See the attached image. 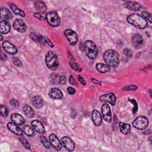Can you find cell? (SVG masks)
<instances>
[{"instance_id": "8992f818", "label": "cell", "mask_w": 152, "mask_h": 152, "mask_svg": "<svg viewBox=\"0 0 152 152\" xmlns=\"http://www.w3.org/2000/svg\"><path fill=\"white\" fill-rule=\"evenodd\" d=\"M148 125V120L144 116H140L137 117L133 122V125L134 128L139 130L145 129Z\"/></svg>"}, {"instance_id": "836d02e7", "label": "cell", "mask_w": 152, "mask_h": 152, "mask_svg": "<svg viewBox=\"0 0 152 152\" xmlns=\"http://www.w3.org/2000/svg\"><path fill=\"white\" fill-rule=\"evenodd\" d=\"M19 140H20V142L21 143V144L24 146V147L26 148L29 149V150L30 149V145L29 141L25 137H22V136H21V137L19 138Z\"/></svg>"}, {"instance_id": "44dd1931", "label": "cell", "mask_w": 152, "mask_h": 152, "mask_svg": "<svg viewBox=\"0 0 152 152\" xmlns=\"http://www.w3.org/2000/svg\"><path fill=\"white\" fill-rule=\"evenodd\" d=\"M11 26L8 21L2 20L0 23V32L1 34H7L10 31Z\"/></svg>"}, {"instance_id": "8d00e7d4", "label": "cell", "mask_w": 152, "mask_h": 152, "mask_svg": "<svg viewBox=\"0 0 152 152\" xmlns=\"http://www.w3.org/2000/svg\"><path fill=\"white\" fill-rule=\"evenodd\" d=\"M13 63L14 64V65H16L17 67H21V66H22L23 64L18 58H17L16 57H14V58H13Z\"/></svg>"}, {"instance_id": "e575fe53", "label": "cell", "mask_w": 152, "mask_h": 152, "mask_svg": "<svg viewBox=\"0 0 152 152\" xmlns=\"http://www.w3.org/2000/svg\"><path fill=\"white\" fill-rule=\"evenodd\" d=\"M70 66L72 69H73L75 71H78V72H81V71L82 70L81 68L80 67V66L78 64H77V63L76 62H70Z\"/></svg>"}, {"instance_id": "f6af8a7d", "label": "cell", "mask_w": 152, "mask_h": 152, "mask_svg": "<svg viewBox=\"0 0 152 152\" xmlns=\"http://www.w3.org/2000/svg\"><path fill=\"white\" fill-rule=\"evenodd\" d=\"M67 91L69 93L70 95H74L76 93V90L73 88H72V87H69V88H68Z\"/></svg>"}, {"instance_id": "ffe728a7", "label": "cell", "mask_w": 152, "mask_h": 152, "mask_svg": "<svg viewBox=\"0 0 152 152\" xmlns=\"http://www.w3.org/2000/svg\"><path fill=\"white\" fill-rule=\"evenodd\" d=\"M11 119L13 122L15 123L16 124H17L18 125H23L25 122L24 118L21 115L17 114V113L13 114L11 115Z\"/></svg>"}, {"instance_id": "bcb514c9", "label": "cell", "mask_w": 152, "mask_h": 152, "mask_svg": "<svg viewBox=\"0 0 152 152\" xmlns=\"http://www.w3.org/2000/svg\"><path fill=\"white\" fill-rule=\"evenodd\" d=\"M78 79L80 81V82L83 84V85H86V82L85 81V80L84 79V78H83L81 76H78Z\"/></svg>"}, {"instance_id": "d590c367", "label": "cell", "mask_w": 152, "mask_h": 152, "mask_svg": "<svg viewBox=\"0 0 152 152\" xmlns=\"http://www.w3.org/2000/svg\"><path fill=\"white\" fill-rule=\"evenodd\" d=\"M142 16L144 18V19L147 21L148 20L150 23H151V16L149 13L147 12H143Z\"/></svg>"}, {"instance_id": "9c48e42d", "label": "cell", "mask_w": 152, "mask_h": 152, "mask_svg": "<svg viewBox=\"0 0 152 152\" xmlns=\"http://www.w3.org/2000/svg\"><path fill=\"white\" fill-rule=\"evenodd\" d=\"M64 33L71 45H75L77 42L78 36L74 31L71 29H67L65 31Z\"/></svg>"}, {"instance_id": "4316f807", "label": "cell", "mask_w": 152, "mask_h": 152, "mask_svg": "<svg viewBox=\"0 0 152 152\" xmlns=\"http://www.w3.org/2000/svg\"><path fill=\"white\" fill-rule=\"evenodd\" d=\"M96 69L101 73H105L110 71V67L102 63H98L96 65Z\"/></svg>"}, {"instance_id": "ab89813d", "label": "cell", "mask_w": 152, "mask_h": 152, "mask_svg": "<svg viewBox=\"0 0 152 152\" xmlns=\"http://www.w3.org/2000/svg\"><path fill=\"white\" fill-rule=\"evenodd\" d=\"M10 103L11 105V106L13 107H17L19 106V103L16 100V99H12L11 101H10Z\"/></svg>"}, {"instance_id": "277c9868", "label": "cell", "mask_w": 152, "mask_h": 152, "mask_svg": "<svg viewBox=\"0 0 152 152\" xmlns=\"http://www.w3.org/2000/svg\"><path fill=\"white\" fill-rule=\"evenodd\" d=\"M46 64L47 67L52 70H55L58 67V60L57 55L52 51H49L46 55Z\"/></svg>"}, {"instance_id": "603a6c76", "label": "cell", "mask_w": 152, "mask_h": 152, "mask_svg": "<svg viewBox=\"0 0 152 152\" xmlns=\"http://www.w3.org/2000/svg\"><path fill=\"white\" fill-rule=\"evenodd\" d=\"M32 103L37 109H40L43 106V100L40 96H35L32 99Z\"/></svg>"}, {"instance_id": "d6986e66", "label": "cell", "mask_w": 152, "mask_h": 152, "mask_svg": "<svg viewBox=\"0 0 152 152\" xmlns=\"http://www.w3.org/2000/svg\"><path fill=\"white\" fill-rule=\"evenodd\" d=\"M49 96L54 99H61L63 97V94L59 89L52 88L49 92Z\"/></svg>"}, {"instance_id": "60d3db41", "label": "cell", "mask_w": 152, "mask_h": 152, "mask_svg": "<svg viewBox=\"0 0 152 152\" xmlns=\"http://www.w3.org/2000/svg\"><path fill=\"white\" fill-rule=\"evenodd\" d=\"M129 101L131 102H132V103H134V109H133V114H135V113H136V112L137 111V110H138L137 103V102H136V100H134V99L129 100Z\"/></svg>"}, {"instance_id": "cb8c5ba5", "label": "cell", "mask_w": 152, "mask_h": 152, "mask_svg": "<svg viewBox=\"0 0 152 152\" xmlns=\"http://www.w3.org/2000/svg\"><path fill=\"white\" fill-rule=\"evenodd\" d=\"M1 18L4 20H10L13 18V15L11 11L7 8H1Z\"/></svg>"}, {"instance_id": "f1b7e54d", "label": "cell", "mask_w": 152, "mask_h": 152, "mask_svg": "<svg viewBox=\"0 0 152 152\" xmlns=\"http://www.w3.org/2000/svg\"><path fill=\"white\" fill-rule=\"evenodd\" d=\"M9 6H10V8H11V10L13 11V13H14V14H16L17 15H19L21 17H25V12L19 9L15 4H9Z\"/></svg>"}, {"instance_id": "3957f363", "label": "cell", "mask_w": 152, "mask_h": 152, "mask_svg": "<svg viewBox=\"0 0 152 152\" xmlns=\"http://www.w3.org/2000/svg\"><path fill=\"white\" fill-rule=\"evenodd\" d=\"M84 49L86 55L90 59H95L98 55V49L92 40H87L84 43Z\"/></svg>"}, {"instance_id": "5b68a950", "label": "cell", "mask_w": 152, "mask_h": 152, "mask_svg": "<svg viewBox=\"0 0 152 152\" xmlns=\"http://www.w3.org/2000/svg\"><path fill=\"white\" fill-rule=\"evenodd\" d=\"M46 19L48 24L52 27H57L60 24V18L55 11H50L47 14Z\"/></svg>"}, {"instance_id": "83f0119b", "label": "cell", "mask_w": 152, "mask_h": 152, "mask_svg": "<svg viewBox=\"0 0 152 152\" xmlns=\"http://www.w3.org/2000/svg\"><path fill=\"white\" fill-rule=\"evenodd\" d=\"M23 112L25 115L28 118H33L35 116L33 110L29 105H26L23 107Z\"/></svg>"}, {"instance_id": "7402d4cb", "label": "cell", "mask_w": 152, "mask_h": 152, "mask_svg": "<svg viewBox=\"0 0 152 152\" xmlns=\"http://www.w3.org/2000/svg\"><path fill=\"white\" fill-rule=\"evenodd\" d=\"M125 6L130 10L139 11L141 8V5L136 2L127 1L125 3Z\"/></svg>"}, {"instance_id": "7a4b0ae2", "label": "cell", "mask_w": 152, "mask_h": 152, "mask_svg": "<svg viewBox=\"0 0 152 152\" xmlns=\"http://www.w3.org/2000/svg\"><path fill=\"white\" fill-rule=\"evenodd\" d=\"M127 21L129 23L141 29H145L147 26V21L144 18L137 14H132L127 17Z\"/></svg>"}, {"instance_id": "e0dca14e", "label": "cell", "mask_w": 152, "mask_h": 152, "mask_svg": "<svg viewBox=\"0 0 152 152\" xmlns=\"http://www.w3.org/2000/svg\"><path fill=\"white\" fill-rule=\"evenodd\" d=\"M132 44L136 48H140L143 45V39L139 34H135L132 37Z\"/></svg>"}, {"instance_id": "9a60e30c", "label": "cell", "mask_w": 152, "mask_h": 152, "mask_svg": "<svg viewBox=\"0 0 152 152\" xmlns=\"http://www.w3.org/2000/svg\"><path fill=\"white\" fill-rule=\"evenodd\" d=\"M49 140L51 145L53 146V147L57 150H60L62 148V144L59 140L58 139V137L54 134H51L49 136Z\"/></svg>"}, {"instance_id": "5bb4252c", "label": "cell", "mask_w": 152, "mask_h": 152, "mask_svg": "<svg viewBox=\"0 0 152 152\" xmlns=\"http://www.w3.org/2000/svg\"><path fill=\"white\" fill-rule=\"evenodd\" d=\"M8 129L11 131V132H13V133H14L16 135L18 136H23L24 134V131L21 129L19 126L17 124H16L14 122H8L7 125Z\"/></svg>"}, {"instance_id": "2e32d148", "label": "cell", "mask_w": 152, "mask_h": 152, "mask_svg": "<svg viewBox=\"0 0 152 152\" xmlns=\"http://www.w3.org/2000/svg\"><path fill=\"white\" fill-rule=\"evenodd\" d=\"M32 125L33 129L39 134H44L45 133V129L42 123L38 120H33L32 122Z\"/></svg>"}, {"instance_id": "d4e9b609", "label": "cell", "mask_w": 152, "mask_h": 152, "mask_svg": "<svg viewBox=\"0 0 152 152\" xmlns=\"http://www.w3.org/2000/svg\"><path fill=\"white\" fill-rule=\"evenodd\" d=\"M35 7L36 10L39 12V13H42L46 11L47 6L42 1H36L35 4Z\"/></svg>"}, {"instance_id": "30bf717a", "label": "cell", "mask_w": 152, "mask_h": 152, "mask_svg": "<svg viewBox=\"0 0 152 152\" xmlns=\"http://www.w3.org/2000/svg\"><path fill=\"white\" fill-rule=\"evenodd\" d=\"M3 48L4 51L10 55H15L17 52V49L16 47L8 41H4L3 43Z\"/></svg>"}, {"instance_id": "7c38bea8", "label": "cell", "mask_w": 152, "mask_h": 152, "mask_svg": "<svg viewBox=\"0 0 152 152\" xmlns=\"http://www.w3.org/2000/svg\"><path fill=\"white\" fill-rule=\"evenodd\" d=\"M51 82L54 84H64L66 82V78L64 76L54 73L51 76Z\"/></svg>"}, {"instance_id": "74e56055", "label": "cell", "mask_w": 152, "mask_h": 152, "mask_svg": "<svg viewBox=\"0 0 152 152\" xmlns=\"http://www.w3.org/2000/svg\"><path fill=\"white\" fill-rule=\"evenodd\" d=\"M137 89V87L135 85L127 86L123 88V89L125 90H136Z\"/></svg>"}, {"instance_id": "7bdbcfd3", "label": "cell", "mask_w": 152, "mask_h": 152, "mask_svg": "<svg viewBox=\"0 0 152 152\" xmlns=\"http://www.w3.org/2000/svg\"><path fill=\"white\" fill-rule=\"evenodd\" d=\"M35 17L37 18L38 19L40 20H44L45 18V17L43 16L41 13H35L34 14Z\"/></svg>"}, {"instance_id": "8fae6325", "label": "cell", "mask_w": 152, "mask_h": 152, "mask_svg": "<svg viewBox=\"0 0 152 152\" xmlns=\"http://www.w3.org/2000/svg\"><path fill=\"white\" fill-rule=\"evenodd\" d=\"M100 101L103 102H107L112 105H115L116 103V96L113 93L103 95L99 98Z\"/></svg>"}, {"instance_id": "f546056e", "label": "cell", "mask_w": 152, "mask_h": 152, "mask_svg": "<svg viewBox=\"0 0 152 152\" xmlns=\"http://www.w3.org/2000/svg\"><path fill=\"white\" fill-rule=\"evenodd\" d=\"M30 37L32 40L37 43H41L42 41H43V39H44L40 35L35 33H31Z\"/></svg>"}, {"instance_id": "ee69618b", "label": "cell", "mask_w": 152, "mask_h": 152, "mask_svg": "<svg viewBox=\"0 0 152 152\" xmlns=\"http://www.w3.org/2000/svg\"><path fill=\"white\" fill-rule=\"evenodd\" d=\"M45 41L47 42V44L51 48H53L54 47V45L53 43H52V42L51 41V40L48 38V37H45Z\"/></svg>"}, {"instance_id": "6da1fadb", "label": "cell", "mask_w": 152, "mask_h": 152, "mask_svg": "<svg viewBox=\"0 0 152 152\" xmlns=\"http://www.w3.org/2000/svg\"><path fill=\"white\" fill-rule=\"evenodd\" d=\"M103 59L108 66L111 67H116L119 63V54L114 50L110 49L106 51L103 54Z\"/></svg>"}, {"instance_id": "b9f144b4", "label": "cell", "mask_w": 152, "mask_h": 152, "mask_svg": "<svg viewBox=\"0 0 152 152\" xmlns=\"http://www.w3.org/2000/svg\"><path fill=\"white\" fill-rule=\"evenodd\" d=\"M70 83L73 86H78V84H77V81H76L74 78L73 77V76H70Z\"/></svg>"}, {"instance_id": "4dcf8cb0", "label": "cell", "mask_w": 152, "mask_h": 152, "mask_svg": "<svg viewBox=\"0 0 152 152\" xmlns=\"http://www.w3.org/2000/svg\"><path fill=\"white\" fill-rule=\"evenodd\" d=\"M23 129L25 134L28 136L32 137L35 135V131L29 125H25L23 128Z\"/></svg>"}, {"instance_id": "ba28073f", "label": "cell", "mask_w": 152, "mask_h": 152, "mask_svg": "<svg viewBox=\"0 0 152 152\" xmlns=\"http://www.w3.org/2000/svg\"><path fill=\"white\" fill-rule=\"evenodd\" d=\"M13 27L16 30L20 33H25L27 30V26L24 21L18 18L14 20Z\"/></svg>"}, {"instance_id": "52a82bcc", "label": "cell", "mask_w": 152, "mask_h": 152, "mask_svg": "<svg viewBox=\"0 0 152 152\" xmlns=\"http://www.w3.org/2000/svg\"><path fill=\"white\" fill-rule=\"evenodd\" d=\"M102 114L104 120L107 122H111L112 120V114L111 108L107 104H104L102 106Z\"/></svg>"}, {"instance_id": "484cf974", "label": "cell", "mask_w": 152, "mask_h": 152, "mask_svg": "<svg viewBox=\"0 0 152 152\" xmlns=\"http://www.w3.org/2000/svg\"><path fill=\"white\" fill-rule=\"evenodd\" d=\"M119 128L121 133L124 134H127L129 133L130 131H131V127H130V125L124 122H121L119 124Z\"/></svg>"}, {"instance_id": "4fadbf2b", "label": "cell", "mask_w": 152, "mask_h": 152, "mask_svg": "<svg viewBox=\"0 0 152 152\" xmlns=\"http://www.w3.org/2000/svg\"><path fill=\"white\" fill-rule=\"evenodd\" d=\"M62 143L64 146L68 151H73L75 148V144L73 140H71L69 137H64L61 139Z\"/></svg>"}, {"instance_id": "7dc6e473", "label": "cell", "mask_w": 152, "mask_h": 152, "mask_svg": "<svg viewBox=\"0 0 152 152\" xmlns=\"http://www.w3.org/2000/svg\"><path fill=\"white\" fill-rule=\"evenodd\" d=\"M7 59V55L5 54H4L3 52H1V59L2 61H6Z\"/></svg>"}, {"instance_id": "681fc988", "label": "cell", "mask_w": 152, "mask_h": 152, "mask_svg": "<svg viewBox=\"0 0 152 152\" xmlns=\"http://www.w3.org/2000/svg\"><path fill=\"white\" fill-rule=\"evenodd\" d=\"M3 36H2V35H1V41H2L3 40Z\"/></svg>"}, {"instance_id": "1f68e13d", "label": "cell", "mask_w": 152, "mask_h": 152, "mask_svg": "<svg viewBox=\"0 0 152 152\" xmlns=\"http://www.w3.org/2000/svg\"><path fill=\"white\" fill-rule=\"evenodd\" d=\"M40 141L42 143V144L45 146L46 148H50L51 147V144L49 141V140L45 137V136H41L40 137Z\"/></svg>"}, {"instance_id": "ac0fdd59", "label": "cell", "mask_w": 152, "mask_h": 152, "mask_svg": "<svg viewBox=\"0 0 152 152\" xmlns=\"http://www.w3.org/2000/svg\"><path fill=\"white\" fill-rule=\"evenodd\" d=\"M92 118L93 122L96 126L98 127L101 125L102 122V115L98 110H94L92 112Z\"/></svg>"}, {"instance_id": "c3c4849f", "label": "cell", "mask_w": 152, "mask_h": 152, "mask_svg": "<svg viewBox=\"0 0 152 152\" xmlns=\"http://www.w3.org/2000/svg\"><path fill=\"white\" fill-rule=\"evenodd\" d=\"M92 81H93V83H96V84H101V83H100V82L98 81V80H95V79H93V78H92Z\"/></svg>"}, {"instance_id": "d6a6232c", "label": "cell", "mask_w": 152, "mask_h": 152, "mask_svg": "<svg viewBox=\"0 0 152 152\" xmlns=\"http://www.w3.org/2000/svg\"><path fill=\"white\" fill-rule=\"evenodd\" d=\"M0 111H1V115L3 117H7L8 114V108L6 106L1 105V107H0Z\"/></svg>"}, {"instance_id": "f35d334b", "label": "cell", "mask_w": 152, "mask_h": 152, "mask_svg": "<svg viewBox=\"0 0 152 152\" xmlns=\"http://www.w3.org/2000/svg\"><path fill=\"white\" fill-rule=\"evenodd\" d=\"M124 54L127 56V57H132V55H133V53H132V51L131 49H129L128 48H125L124 49Z\"/></svg>"}]
</instances>
